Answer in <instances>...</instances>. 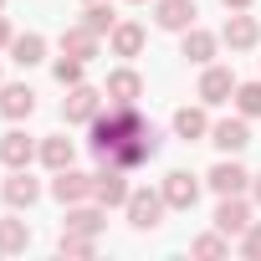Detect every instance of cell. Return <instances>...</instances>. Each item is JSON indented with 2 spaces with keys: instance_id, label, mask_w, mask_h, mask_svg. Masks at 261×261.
<instances>
[{
  "instance_id": "obj_1",
  "label": "cell",
  "mask_w": 261,
  "mask_h": 261,
  "mask_svg": "<svg viewBox=\"0 0 261 261\" xmlns=\"http://www.w3.org/2000/svg\"><path fill=\"white\" fill-rule=\"evenodd\" d=\"M144 128H149V123L139 118V108H134V102H113V113L92 118V154L108 164V159H113L128 139H139Z\"/></svg>"
},
{
  "instance_id": "obj_2",
  "label": "cell",
  "mask_w": 261,
  "mask_h": 261,
  "mask_svg": "<svg viewBox=\"0 0 261 261\" xmlns=\"http://www.w3.org/2000/svg\"><path fill=\"white\" fill-rule=\"evenodd\" d=\"M123 210H128V225H134V230H154L169 205H164V190H159V195H154V190H134Z\"/></svg>"
},
{
  "instance_id": "obj_3",
  "label": "cell",
  "mask_w": 261,
  "mask_h": 261,
  "mask_svg": "<svg viewBox=\"0 0 261 261\" xmlns=\"http://www.w3.org/2000/svg\"><path fill=\"white\" fill-rule=\"evenodd\" d=\"M92 185H97V174H82V169H57V179H51V195L62 200V205H77V200H87L92 195Z\"/></svg>"
},
{
  "instance_id": "obj_4",
  "label": "cell",
  "mask_w": 261,
  "mask_h": 261,
  "mask_svg": "<svg viewBox=\"0 0 261 261\" xmlns=\"http://www.w3.org/2000/svg\"><path fill=\"white\" fill-rule=\"evenodd\" d=\"M210 144H215L220 154H241V149L251 144V128H246V113H241V118H220V123H210Z\"/></svg>"
},
{
  "instance_id": "obj_5",
  "label": "cell",
  "mask_w": 261,
  "mask_h": 261,
  "mask_svg": "<svg viewBox=\"0 0 261 261\" xmlns=\"http://www.w3.org/2000/svg\"><path fill=\"white\" fill-rule=\"evenodd\" d=\"M154 154H159V134H154V128H144V134H139V139H128L108 164H118V169H139V164H149Z\"/></svg>"
},
{
  "instance_id": "obj_6",
  "label": "cell",
  "mask_w": 261,
  "mask_h": 261,
  "mask_svg": "<svg viewBox=\"0 0 261 261\" xmlns=\"http://www.w3.org/2000/svg\"><path fill=\"white\" fill-rule=\"evenodd\" d=\"M195 200H200V185H195L190 169L164 174V205H169V210H195Z\"/></svg>"
},
{
  "instance_id": "obj_7",
  "label": "cell",
  "mask_w": 261,
  "mask_h": 261,
  "mask_svg": "<svg viewBox=\"0 0 261 261\" xmlns=\"http://www.w3.org/2000/svg\"><path fill=\"white\" fill-rule=\"evenodd\" d=\"M123 174H128V169H118V164H108V169L97 174V185H92L97 205H108V210H113V205H128V195H134V190L123 185Z\"/></svg>"
},
{
  "instance_id": "obj_8",
  "label": "cell",
  "mask_w": 261,
  "mask_h": 261,
  "mask_svg": "<svg viewBox=\"0 0 261 261\" xmlns=\"http://www.w3.org/2000/svg\"><path fill=\"white\" fill-rule=\"evenodd\" d=\"M241 82H236V72L230 67H210L205 77H200V97L210 102V108H220V102H230V92H236Z\"/></svg>"
},
{
  "instance_id": "obj_9",
  "label": "cell",
  "mask_w": 261,
  "mask_h": 261,
  "mask_svg": "<svg viewBox=\"0 0 261 261\" xmlns=\"http://www.w3.org/2000/svg\"><path fill=\"white\" fill-rule=\"evenodd\" d=\"M246 225H251V210H246V200H241V195H220L215 230H225V236H246Z\"/></svg>"
},
{
  "instance_id": "obj_10",
  "label": "cell",
  "mask_w": 261,
  "mask_h": 261,
  "mask_svg": "<svg viewBox=\"0 0 261 261\" xmlns=\"http://www.w3.org/2000/svg\"><path fill=\"white\" fill-rule=\"evenodd\" d=\"M154 21L164 31H190L195 26V0H159L154 6Z\"/></svg>"
},
{
  "instance_id": "obj_11",
  "label": "cell",
  "mask_w": 261,
  "mask_h": 261,
  "mask_svg": "<svg viewBox=\"0 0 261 261\" xmlns=\"http://www.w3.org/2000/svg\"><path fill=\"white\" fill-rule=\"evenodd\" d=\"M0 113H6V118H31V113H36V92H31L26 82L0 87Z\"/></svg>"
},
{
  "instance_id": "obj_12",
  "label": "cell",
  "mask_w": 261,
  "mask_h": 261,
  "mask_svg": "<svg viewBox=\"0 0 261 261\" xmlns=\"http://www.w3.org/2000/svg\"><path fill=\"white\" fill-rule=\"evenodd\" d=\"M62 113H67V123H92V118H97V92L77 82V87L67 92V102H62Z\"/></svg>"
},
{
  "instance_id": "obj_13",
  "label": "cell",
  "mask_w": 261,
  "mask_h": 261,
  "mask_svg": "<svg viewBox=\"0 0 261 261\" xmlns=\"http://www.w3.org/2000/svg\"><path fill=\"white\" fill-rule=\"evenodd\" d=\"M36 195H41V185H36L26 169H16V174L6 179V205H11V210H31V205H36Z\"/></svg>"
},
{
  "instance_id": "obj_14",
  "label": "cell",
  "mask_w": 261,
  "mask_h": 261,
  "mask_svg": "<svg viewBox=\"0 0 261 261\" xmlns=\"http://www.w3.org/2000/svg\"><path fill=\"white\" fill-rule=\"evenodd\" d=\"M246 179H251V174H246L236 159H225V164H215V169H210V190H215V195H241V190H246Z\"/></svg>"
},
{
  "instance_id": "obj_15",
  "label": "cell",
  "mask_w": 261,
  "mask_h": 261,
  "mask_svg": "<svg viewBox=\"0 0 261 261\" xmlns=\"http://www.w3.org/2000/svg\"><path fill=\"white\" fill-rule=\"evenodd\" d=\"M220 36L230 41V51H246V46H256V36H261V26H256L251 16H241V11H236V16L225 21V31H220Z\"/></svg>"
},
{
  "instance_id": "obj_16",
  "label": "cell",
  "mask_w": 261,
  "mask_h": 261,
  "mask_svg": "<svg viewBox=\"0 0 261 261\" xmlns=\"http://www.w3.org/2000/svg\"><path fill=\"white\" fill-rule=\"evenodd\" d=\"M174 134H179L185 144L205 139V134H210V118H205V108H179V113H174Z\"/></svg>"
},
{
  "instance_id": "obj_17",
  "label": "cell",
  "mask_w": 261,
  "mask_h": 261,
  "mask_svg": "<svg viewBox=\"0 0 261 261\" xmlns=\"http://www.w3.org/2000/svg\"><path fill=\"white\" fill-rule=\"evenodd\" d=\"M62 51H67V57H77V62L97 57V31H87V26H72V31H62Z\"/></svg>"
},
{
  "instance_id": "obj_18",
  "label": "cell",
  "mask_w": 261,
  "mask_h": 261,
  "mask_svg": "<svg viewBox=\"0 0 261 261\" xmlns=\"http://www.w3.org/2000/svg\"><path fill=\"white\" fill-rule=\"evenodd\" d=\"M31 154H36V149H31V139H26V134H6V139H0V159H6L11 169H26V164H31Z\"/></svg>"
},
{
  "instance_id": "obj_19",
  "label": "cell",
  "mask_w": 261,
  "mask_h": 261,
  "mask_svg": "<svg viewBox=\"0 0 261 261\" xmlns=\"http://www.w3.org/2000/svg\"><path fill=\"white\" fill-rule=\"evenodd\" d=\"M41 51H46V41H41L36 31H26V36H16V41H11V62H16V67H36V62H41Z\"/></svg>"
},
{
  "instance_id": "obj_20",
  "label": "cell",
  "mask_w": 261,
  "mask_h": 261,
  "mask_svg": "<svg viewBox=\"0 0 261 261\" xmlns=\"http://www.w3.org/2000/svg\"><path fill=\"white\" fill-rule=\"evenodd\" d=\"M113 51H118V57H139V51H144V26H134V21L113 26Z\"/></svg>"
},
{
  "instance_id": "obj_21",
  "label": "cell",
  "mask_w": 261,
  "mask_h": 261,
  "mask_svg": "<svg viewBox=\"0 0 261 261\" xmlns=\"http://www.w3.org/2000/svg\"><path fill=\"white\" fill-rule=\"evenodd\" d=\"M26 246H31V225L26 220H16V215L0 220V251L11 256V251H26Z\"/></svg>"
},
{
  "instance_id": "obj_22",
  "label": "cell",
  "mask_w": 261,
  "mask_h": 261,
  "mask_svg": "<svg viewBox=\"0 0 261 261\" xmlns=\"http://www.w3.org/2000/svg\"><path fill=\"white\" fill-rule=\"evenodd\" d=\"M139 92H144L139 72H113V77H108V97H113V102H134Z\"/></svg>"
},
{
  "instance_id": "obj_23",
  "label": "cell",
  "mask_w": 261,
  "mask_h": 261,
  "mask_svg": "<svg viewBox=\"0 0 261 261\" xmlns=\"http://www.w3.org/2000/svg\"><path fill=\"white\" fill-rule=\"evenodd\" d=\"M185 57H190V62H210V57H215V36L190 26V31H185Z\"/></svg>"
},
{
  "instance_id": "obj_24",
  "label": "cell",
  "mask_w": 261,
  "mask_h": 261,
  "mask_svg": "<svg viewBox=\"0 0 261 261\" xmlns=\"http://www.w3.org/2000/svg\"><path fill=\"white\" fill-rule=\"evenodd\" d=\"M82 26H87V31H97V36H102V31L113 36L118 16H113V6H102V0H87V21H82Z\"/></svg>"
},
{
  "instance_id": "obj_25",
  "label": "cell",
  "mask_w": 261,
  "mask_h": 261,
  "mask_svg": "<svg viewBox=\"0 0 261 261\" xmlns=\"http://www.w3.org/2000/svg\"><path fill=\"white\" fill-rule=\"evenodd\" d=\"M41 164L46 169H67L72 164V139H46L41 144Z\"/></svg>"
},
{
  "instance_id": "obj_26",
  "label": "cell",
  "mask_w": 261,
  "mask_h": 261,
  "mask_svg": "<svg viewBox=\"0 0 261 261\" xmlns=\"http://www.w3.org/2000/svg\"><path fill=\"white\" fill-rule=\"evenodd\" d=\"M108 225V215L102 210H67V230H82V236H97Z\"/></svg>"
},
{
  "instance_id": "obj_27",
  "label": "cell",
  "mask_w": 261,
  "mask_h": 261,
  "mask_svg": "<svg viewBox=\"0 0 261 261\" xmlns=\"http://www.w3.org/2000/svg\"><path fill=\"white\" fill-rule=\"evenodd\" d=\"M57 251H62V256H92V251H97V241H92V236H82V230H62Z\"/></svg>"
},
{
  "instance_id": "obj_28",
  "label": "cell",
  "mask_w": 261,
  "mask_h": 261,
  "mask_svg": "<svg viewBox=\"0 0 261 261\" xmlns=\"http://www.w3.org/2000/svg\"><path fill=\"white\" fill-rule=\"evenodd\" d=\"M236 108H241L246 118H261V82H241V87H236Z\"/></svg>"
},
{
  "instance_id": "obj_29",
  "label": "cell",
  "mask_w": 261,
  "mask_h": 261,
  "mask_svg": "<svg viewBox=\"0 0 261 261\" xmlns=\"http://www.w3.org/2000/svg\"><path fill=\"white\" fill-rule=\"evenodd\" d=\"M57 82H62V87H77V82H82V62L62 51V62H57Z\"/></svg>"
},
{
  "instance_id": "obj_30",
  "label": "cell",
  "mask_w": 261,
  "mask_h": 261,
  "mask_svg": "<svg viewBox=\"0 0 261 261\" xmlns=\"http://www.w3.org/2000/svg\"><path fill=\"white\" fill-rule=\"evenodd\" d=\"M190 251H195V256H225L230 246H225V230H220V236H200Z\"/></svg>"
},
{
  "instance_id": "obj_31",
  "label": "cell",
  "mask_w": 261,
  "mask_h": 261,
  "mask_svg": "<svg viewBox=\"0 0 261 261\" xmlns=\"http://www.w3.org/2000/svg\"><path fill=\"white\" fill-rule=\"evenodd\" d=\"M246 256H261V225H246V241H241Z\"/></svg>"
},
{
  "instance_id": "obj_32",
  "label": "cell",
  "mask_w": 261,
  "mask_h": 261,
  "mask_svg": "<svg viewBox=\"0 0 261 261\" xmlns=\"http://www.w3.org/2000/svg\"><path fill=\"white\" fill-rule=\"evenodd\" d=\"M16 36H11V26H6V16H0V46H11Z\"/></svg>"
},
{
  "instance_id": "obj_33",
  "label": "cell",
  "mask_w": 261,
  "mask_h": 261,
  "mask_svg": "<svg viewBox=\"0 0 261 261\" xmlns=\"http://www.w3.org/2000/svg\"><path fill=\"white\" fill-rule=\"evenodd\" d=\"M251 6V0H225V11H246Z\"/></svg>"
},
{
  "instance_id": "obj_34",
  "label": "cell",
  "mask_w": 261,
  "mask_h": 261,
  "mask_svg": "<svg viewBox=\"0 0 261 261\" xmlns=\"http://www.w3.org/2000/svg\"><path fill=\"white\" fill-rule=\"evenodd\" d=\"M251 190H256V200H261V174H256V185H251Z\"/></svg>"
},
{
  "instance_id": "obj_35",
  "label": "cell",
  "mask_w": 261,
  "mask_h": 261,
  "mask_svg": "<svg viewBox=\"0 0 261 261\" xmlns=\"http://www.w3.org/2000/svg\"><path fill=\"white\" fill-rule=\"evenodd\" d=\"M134 6H144V0H134Z\"/></svg>"
},
{
  "instance_id": "obj_36",
  "label": "cell",
  "mask_w": 261,
  "mask_h": 261,
  "mask_svg": "<svg viewBox=\"0 0 261 261\" xmlns=\"http://www.w3.org/2000/svg\"><path fill=\"white\" fill-rule=\"evenodd\" d=\"M0 6H6V0H0Z\"/></svg>"
}]
</instances>
